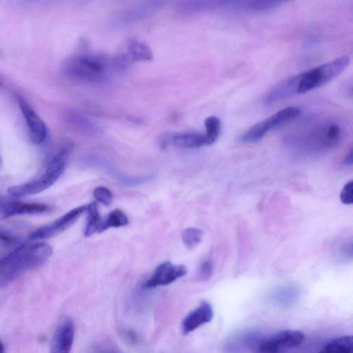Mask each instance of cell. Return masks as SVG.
Returning <instances> with one entry per match:
<instances>
[{"instance_id": "20", "label": "cell", "mask_w": 353, "mask_h": 353, "mask_svg": "<svg viewBox=\"0 0 353 353\" xmlns=\"http://www.w3.org/2000/svg\"><path fill=\"white\" fill-rule=\"evenodd\" d=\"M205 128L208 145H212L218 139L221 132V121L214 116L208 117L205 120Z\"/></svg>"}, {"instance_id": "18", "label": "cell", "mask_w": 353, "mask_h": 353, "mask_svg": "<svg viewBox=\"0 0 353 353\" xmlns=\"http://www.w3.org/2000/svg\"><path fill=\"white\" fill-rule=\"evenodd\" d=\"M85 212H87V219L84 234L86 236H89L95 232H98L102 220L101 219L97 205L95 202H92L87 205Z\"/></svg>"}, {"instance_id": "1", "label": "cell", "mask_w": 353, "mask_h": 353, "mask_svg": "<svg viewBox=\"0 0 353 353\" xmlns=\"http://www.w3.org/2000/svg\"><path fill=\"white\" fill-rule=\"evenodd\" d=\"M52 254L50 244L44 241L23 244L0 259V288L18 279L23 273L44 264Z\"/></svg>"}, {"instance_id": "27", "label": "cell", "mask_w": 353, "mask_h": 353, "mask_svg": "<svg viewBox=\"0 0 353 353\" xmlns=\"http://www.w3.org/2000/svg\"><path fill=\"white\" fill-rule=\"evenodd\" d=\"M0 353H5V347L3 342L0 340Z\"/></svg>"}, {"instance_id": "31", "label": "cell", "mask_w": 353, "mask_h": 353, "mask_svg": "<svg viewBox=\"0 0 353 353\" xmlns=\"http://www.w3.org/2000/svg\"><path fill=\"white\" fill-rule=\"evenodd\" d=\"M108 353H115V352H108Z\"/></svg>"}, {"instance_id": "24", "label": "cell", "mask_w": 353, "mask_h": 353, "mask_svg": "<svg viewBox=\"0 0 353 353\" xmlns=\"http://www.w3.org/2000/svg\"><path fill=\"white\" fill-rule=\"evenodd\" d=\"M213 273V265L210 261H204L199 271V279L202 281L209 280Z\"/></svg>"}, {"instance_id": "13", "label": "cell", "mask_w": 353, "mask_h": 353, "mask_svg": "<svg viewBox=\"0 0 353 353\" xmlns=\"http://www.w3.org/2000/svg\"><path fill=\"white\" fill-rule=\"evenodd\" d=\"M49 205L41 203H26L18 201H5L0 205V220L20 214H33L48 212Z\"/></svg>"}, {"instance_id": "17", "label": "cell", "mask_w": 353, "mask_h": 353, "mask_svg": "<svg viewBox=\"0 0 353 353\" xmlns=\"http://www.w3.org/2000/svg\"><path fill=\"white\" fill-rule=\"evenodd\" d=\"M128 55L132 60L148 61L153 59L151 48L142 41L131 40L128 43Z\"/></svg>"}, {"instance_id": "14", "label": "cell", "mask_w": 353, "mask_h": 353, "mask_svg": "<svg viewBox=\"0 0 353 353\" xmlns=\"http://www.w3.org/2000/svg\"><path fill=\"white\" fill-rule=\"evenodd\" d=\"M170 142L176 147L184 149H196L208 145L205 134L199 132H184L174 134Z\"/></svg>"}, {"instance_id": "4", "label": "cell", "mask_w": 353, "mask_h": 353, "mask_svg": "<svg viewBox=\"0 0 353 353\" xmlns=\"http://www.w3.org/2000/svg\"><path fill=\"white\" fill-rule=\"evenodd\" d=\"M348 56H341L308 71L296 74V94H304L323 86L339 76L350 63Z\"/></svg>"}, {"instance_id": "26", "label": "cell", "mask_w": 353, "mask_h": 353, "mask_svg": "<svg viewBox=\"0 0 353 353\" xmlns=\"http://www.w3.org/2000/svg\"><path fill=\"white\" fill-rule=\"evenodd\" d=\"M353 158H352V148L350 149L346 157L343 160L344 164L347 165H350L352 164Z\"/></svg>"}, {"instance_id": "28", "label": "cell", "mask_w": 353, "mask_h": 353, "mask_svg": "<svg viewBox=\"0 0 353 353\" xmlns=\"http://www.w3.org/2000/svg\"><path fill=\"white\" fill-rule=\"evenodd\" d=\"M4 202V200L2 198H0V205H1Z\"/></svg>"}, {"instance_id": "19", "label": "cell", "mask_w": 353, "mask_h": 353, "mask_svg": "<svg viewBox=\"0 0 353 353\" xmlns=\"http://www.w3.org/2000/svg\"><path fill=\"white\" fill-rule=\"evenodd\" d=\"M128 223V219L125 213L119 209H116L112 211L105 220L101 221L98 233L102 232L111 227H122Z\"/></svg>"}, {"instance_id": "23", "label": "cell", "mask_w": 353, "mask_h": 353, "mask_svg": "<svg viewBox=\"0 0 353 353\" xmlns=\"http://www.w3.org/2000/svg\"><path fill=\"white\" fill-rule=\"evenodd\" d=\"M340 200L345 205L353 203V181L346 183L340 192Z\"/></svg>"}, {"instance_id": "3", "label": "cell", "mask_w": 353, "mask_h": 353, "mask_svg": "<svg viewBox=\"0 0 353 353\" xmlns=\"http://www.w3.org/2000/svg\"><path fill=\"white\" fill-rule=\"evenodd\" d=\"M116 57L109 61L97 55H81L70 59L65 66L66 74L74 80L94 83L107 79L111 67L120 70Z\"/></svg>"}, {"instance_id": "21", "label": "cell", "mask_w": 353, "mask_h": 353, "mask_svg": "<svg viewBox=\"0 0 353 353\" xmlns=\"http://www.w3.org/2000/svg\"><path fill=\"white\" fill-rule=\"evenodd\" d=\"M203 232L195 228H188L182 232V240L185 245L192 249L196 246L201 241Z\"/></svg>"}, {"instance_id": "8", "label": "cell", "mask_w": 353, "mask_h": 353, "mask_svg": "<svg viewBox=\"0 0 353 353\" xmlns=\"http://www.w3.org/2000/svg\"><path fill=\"white\" fill-rule=\"evenodd\" d=\"M86 205L75 208L53 222L37 228L30 234L31 240H42L54 236L72 225L85 211Z\"/></svg>"}, {"instance_id": "22", "label": "cell", "mask_w": 353, "mask_h": 353, "mask_svg": "<svg viewBox=\"0 0 353 353\" xmlns=\"http://www.w3.org/2000/svg\"><path fill=\"white\" fill-rule=\"evenodd\" d=\"M94 197L105 205H109L112 203V194L110 190L103 186H99L93 191Z\"/></svg>"}, {"instance_id": "30", "label": "cell", "mask_w": 353, "mask_h": 353, "mask_svg": "<svg viewBox=\"0 0 353 353\" xmlns=\"http://www.w3.org/2000/svg\"><path fill=\"white\" fill-rule=\"evenodd\" d=\"M1 84V79H0V85Z\"/></svg>"}, {"instance_id": "29", "label": "cell", "mask_w": 353, "mask_h": 353, "mask_svg": "<svg viewBox=\"0 0 353 353\" xmlns=\"http://www.w3.org/2000/svg\"><path fill=\"white\" fill-rule=\"evenodd\" d=\"M1 165V157H0V166Z\"/></svg>"}, {"instance_id": "11", "label": "cell", "mask_w": 353, "mask_h": 353, "mask_svg": "<svg viewBox=\"0 0 353 353\" xmlns=\"http://www.w3.org/2000/svg\"><path fill=\"white\" fill-rule=\"evenodd\" d=\"M74 339V324L71 319H64L52 338L49 353H70Z\"/></svg>"}, {"instance_id": "5", "label": "cell", "mask_w": 353, "mask_h": 353, "mask_svg": "<svg viewBox=\"0 0 353 353\" xmlns=\"http://www.w3.org/2000/svg\"><path fill=\"white\" fill-rule=\"evenodd\" d=\"M300 114L301 110L296 106L283 108L252 125L239 138V141L244 143L257 142L274 128L296 118Z\"/></svg>"}, {"instance_id": "12", "label": "cell", "mask_w": 353, "mask_h": 353, "mask_svg": "<svg viewBox=\"0 0 353 353\" xmlns=\"http://www.w3.org/2000/svg\"><path fill=\"white\" fill-rule=\"evenodd\" d=\"M214 312L211 304L202 301L199 305L191 310L181 323V332L188 334L200 326L209 323L213 318Z\"/></svg>"}, {"instance_id": "25", "label": "cell", "mask_w": 353, "mask_h": 353, "mask_svg": "<svg viewBox=\"0 0 353 353\" xmlns=\"http://www.w3.org/2000/svg\"><path fill=\"white\" fill-rule=\"evenodd\" d=\"M0 241L6 244H15L19 239L6 229L0 228Z\"/></svg>"}, {"instance_id": "2", "label": "cell", "mask_w": 353, "mask_h": 353, "mask_svg": "<svg viewBox=\"0 0 353 353\" xmlns=\"http://www.w3.org/2000/svg\"><path fill=\"white\" fill-rule=\"evenodd\" d=\"M72 146L68 144L62 147L49 161L45 170L35 179L27 183L10 187L8 193L13 196H25L41 192L52 186L63 174Z\"/></svg>"}, {"instance_id": "15", "label": "cell", "mask_w": 353, "mask_h": 353, "mask_svg": "<svg viewBox=\"0 0 353 353\" xmlns=\"http://www.w3.org/2000/svg\"><path fill=\"white\" fill-rule=\"evenodd\" d=\"M212 6L210 1H182L176 4L175 12L179 17H187L207 10Z\"/></svg>"}, {"instance_id": "10", "label": "cell", "mask_w": 353, "mask_h": 353, "mask_svg": "<svg viewBox=\"0 0 353 353\" xmlns=\"http://www.w3.org/2000/svg\"><path fill=\"white\" fill-rule=\"evenodd\" d=\"M187 273L186 268L183 265H174L166 261L159 264L153 274L145 282L146 289L166 285L183 276Z\"/></svg>"}, {"instance_id": "7", "label": "cell", "mask_w": 353, "mask_h": 353, "mask_svg": "<svg viewBox=\"0 0 353 353\" xmlns=\"http://www.w3.org/2000/svg\"><path fill=\"white\" fill-rule=\"evenodd\" d=\"M168 3L162 0L143 1L125 9L113 20L112 24L117 28L126 27L153 15Z\"/></svg>"}, {"instance_id": "6", "label": "cell", "mask_w": 353, "mask_h": 353, "mask_svg": "<svg viewBox=\"0 0 353 353\" xmlns=\"http://www.w3.org/2000/svg\"><path fill=\"white\" fill-rule=\"evenodd\" d=\"M305 339L303 332L296 330H283L256 343V353H285L300 345Z\"/></svg>"}, {"instance_id": "9", "label": "cell", "mask_w": 353, "mask_h": 353, "mask_svg": "<svg viewBox=\"0 0 353 353\" xmlns=\"http://www.w3.org/2000/svg\"><path fill=\"white\" fill-rule=\"evenodd\" d=\"M17 101L27 124L30 140L34 144H41L45 141L48 135L47 126L23 97H18Z\"/></svg>"}, {"instance_id": "16", "label": "cell", "mask_w": 353, "mask_h": 353, "mask_svg": "<svg viewBox=\"0 0 353 353\" xmlns=\"http://www.w3.org/2000/svg\"><path fill=\"white\" fill-rule=\"evenodd\" d=\"M351 335L341 336L326 343L318 353H353Z\"/></svg>"}]
</instances>
